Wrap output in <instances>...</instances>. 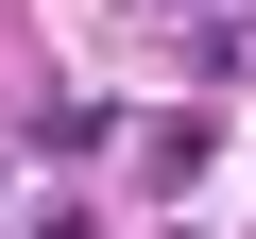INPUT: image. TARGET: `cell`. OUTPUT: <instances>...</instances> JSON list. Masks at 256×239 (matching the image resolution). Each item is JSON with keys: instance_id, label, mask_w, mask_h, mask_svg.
Wrapping results in <instances>:
<instances>
[{"instance_id": "6da1fadb", "label": "cell", "mask_w": 256, "mask_h": 239, "mask_svg": "<svg viewBox=\"0 0 256 239\" xmlns=\"http://www.w3.org/2000/svg\"><path fill=\"white\" fill-rule=\"evenodd\" d=\"M52 239H68V222H52Z\"/></svg>"}]
</instances>
